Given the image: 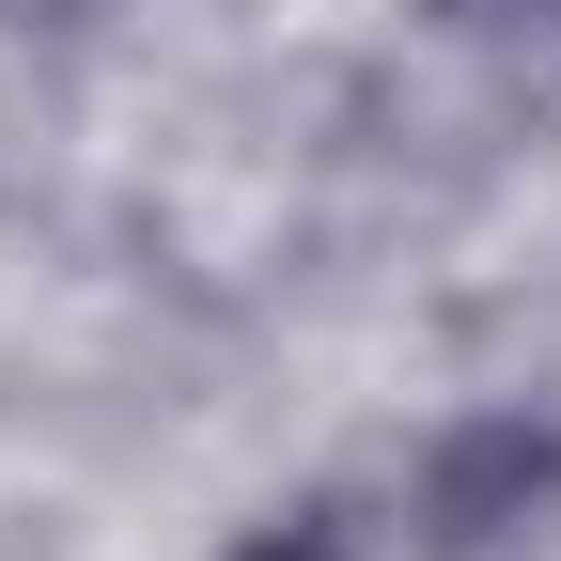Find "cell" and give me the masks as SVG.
Returning <instances> with one entry per match:
<instances>
[{
    "label": "cell",
    "instance_id": "6da1fadb",
    "mask_svg": "<svg viewBox=\"0 0 561 561\" xmlns=\"http://www.w3.org/2000/svg\"><path fill=\"white\" fill-rule=\"evenodd\" d=\"M561 530V405L483 390L453 421H421L390 468V546L405 561H530Z\"/></svg>",
    "mask_w": 561,
    "mask_h": 561
},
{
    "label": "cell",
    "instance_id": "7a4b0ae2",
    "mask_svg": "<svg viewBox=\"0 0 561 561\" xmlns=\"http://www.w3.org/2000/svg\"><path fill=\"white\" fill-rule=\"evenodd\" d=\"M219 561H390V530L359 500H265V515L219 530Z\"/></svg>",
    "mask_w": 561,
    "mask_h": 561
},
{
    "label": "cell",
    "instance_id": "3957f363",
    "mask_svg": "<svg viewBox=\"0 0 561 561\" xmlns=\"http://www.w3.org/2000/svg\"><path fill=\"white\" fill-rule=\"evenodd\" d=\"M468 47H515V62H561V0H437Z\"/></svg>",
    "mask_w": 561,
    "mask_h": 561
}]
</instances>
